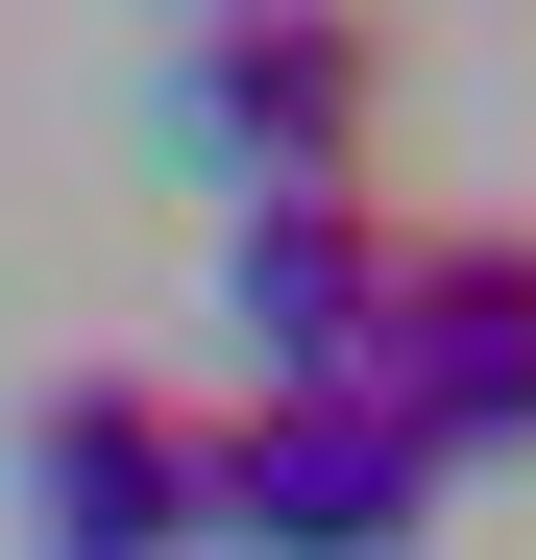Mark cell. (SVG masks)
Masks as SVG:
<instances>
[{"instance_id":"1","label":"cell","mask_w":536,"mask_h":560,"mask_svg":"<svg viewBox=\"0 0 536 560\" xmlns=\"http://www.w3.org/2000/svg\"><path fill=\"white\" fill-rule=\"evenodd\" d=\"M415 512H439V439L391 390H244V415H196V536H244V560H391Z\"/></svg>"},{"instance_id":"2","label":"cell","mask_w":536,"mask_h":560,"mask_svg":"<svg viewBox=\"0 0 536 560\" xmlns=\"http://www.w3.org/2000/svg\"><path fill=\"white\" fill-rule=\"evenodd\" d=\"M171 122H196L220 196H366V122H391V49L341 25V0H220L196 73H171Z\"/></svg>"},{"instance_id":"3","label":"cell","mask_w":536,"mask_h":560,"mask_svg":"<svg viewBox=\"0 0 536 560\" xmlns=\"http://www.w3.org/2000/svg\"><path fill=\"white\" fill-rule=\"evenodd\" d=\"M366 390H391L439 463H512V439H536V244H512V220H464V244H391Z\"/></svg>"},{"instance_id":"4","label":"cell","mask_w":536,"mask_h":560,"mask_svg":"<svg viewBox=\"0 0 536 560\" xmlns=\"http://www.w3.org/2000/svg\"><path fill=\"white\" fill-rule=\"evenodd\" d=\"M25 560H196V390L73 365L25 415Z\"/></svg>"},{"instance_id":"5","label":"cell","mask_w":536,"mask_h":560,"mask_svg":"<svg viewBox=\"0 0 536 560\" xmlns=\"http://www.w3.org/2000/svg\"><path fill=\"white\" fill-rule=\"evenodd\" d=\"M366 317H391V220H366V196H244V220H220V341H244V390H366Z\"/></svg>"},{"instance_id":"6","label":"cell","mask_w":536,"mask_h":560,"mask_svg":"<svg viewBox=\"0 0 536 560\" xmlns=\"http://www.w3.org/2000/svg\"><path fill=\"white\" fill-rule=\"evenodd\" d=\"M196 25H220V0H196Z\"/></svg>"}]
</instances>
